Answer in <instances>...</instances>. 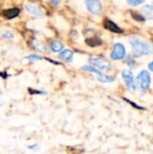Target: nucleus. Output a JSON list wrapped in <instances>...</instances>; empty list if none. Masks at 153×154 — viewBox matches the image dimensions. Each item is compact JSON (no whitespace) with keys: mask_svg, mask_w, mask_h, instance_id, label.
<instances>
[{"mask_svg":"<svg viewBox=\"0 0 153 154\" xmlns=\"http://www.w3.org/2000/svg\"><path fill=\"white\" fill-rule=\"evenodd\" d=\"M131 45L133 53L136 56L149 55L153 51V47L147 42H142L138 39H133L131 41Z\"/></svg>","mask_w":153,"mask_h":154,"instance_id":"obj_1","label":"nucleus"},{"mask_svg":"<svg viewBox=\"0 0 153 154\" xmlns=\"http://www.w3.org/2000/svg\"><path fill=\"white\" fill-rule=\"evenodd\" d=\"M89 63L92 64V66L96 67V69L106 71H109L113 69L111 63L104 58H90Z\"/></svg>","mask_w":153,"mask_h":154,"instance_id":"obj_2","label":"nucleus"},{"mask_svg":"<svg viewBox=\"0 0 153 154\" xmlns=\"http://www.w3.org/2000/svg\"><path fill=\"white\" fill-rule=\"evenodd\" d=\"M137 82L142 90H147L151 85V76L148 71L142 70L137 77Z\"/></svg>","mask_w":153,"mask_h":154,"instance_id":"obj_3","label":"nucleus"},{"mask_svg":"<svg viewBox=\"0 0 153 154\" xmlns=\"http://www.w3.org/2000/svg\"><path fill=\"white\" fill-rule=\"evenodd\" d=\"M87 10L94 14H100L103 10L102 3L99 0H86Z\"/></svg>","mask_w":153,"mask_h":154,"instance_id":"obj_4","label":"nucleus"},{"mask_svg":"<svg viewBox=\"0 0 153 154\" xmlns=\"http://www.w3.org/2000/svg\"><path fill=\"white\" fill-rule=\"evenodd\" d=\"M125 56V48L122 43H115L114 45L113 51L111 53V58L113 60H118L124 59Z\"/></svg>","mask_w":153,"mask_h":154,"instance_id":"obj_5","label":"nucleus"},{"mask_svg":"<svg viewBox=\"0 0 153 154\" xmlns=\"http://www.w3.org/2000/svg\"><path fill=\"white\" fill-rule=\"evenodd\" d=\"M122 77L126 84V86L132 89V90H135L136 89V86H135V83H134V79H133V73L129 70H124L122 72Z\"/></svg>","mask_w":153,"mask_h":154,"instance_id":"obj_6","label":"nucleus"},{"mask_svg":"<svg viewBox=\"0 0 153 154\" xmlns=\"http://www.w3.org/2000/svg\"><path fill=\"white\" fill-rule=\"evenodd\" d=\"M104 27L106 29H107L113 32H116V33H120L123 32V30L117 24H115L113 21H111L107 18L104 20Z\"/></svg>","mask_w":153,"mask_h":154,"instance_id":"obj_7","label":"nucleus"},{"mask_svg":"<svg viewBox=\"0 0 153 154\" xmlns=\"http://www.w3.org/2000/svg\"><path fill=\"white\" fill-rule=\"evenodd\" d=\"M25 8L30 14H32L33 15H36V16H42L43 15V12H42L41 8L38 5H34V4H26Z\"/></svg>","mask_w":153,"mask_h":154,"instance_id":"obj_8","label":"nucleus"},{"mask_svg":"<svg viewBox=\"0 0 153 154\" xmlns=\"http://www.w3.org/2000/svg\"><path fill=\"white\" fill-rule=\"evenodd\" d=\"M73 56H74V52L70 50H68V49L62 51L59 54V58L60 60H62L63 61H66V62H71L73 60Z\"/></svg>","mask_w":153,"mask_h":154,"instance_id":"obj_9","label":"nucleus"},{"mask_svg":"<svg viewBox=\"0 0 153 154\" xmlns=\"http://www.w3.org/2000/svg\"><path fill=\"white\" fill-rule=\"evenodd\" d=\"M20 13V10L18 8H10V9H6V10H4L2 12V14L5 18L10 20V19H13L14 17H16Z\"/></svg>","mask_w":153,"mask_h":154,"instance_id":"obj_10","label":"nucleus"},{"mask_svg":"<svg viewBox=\"0 0 153 154\" xmlns=\"http://www.w3.org/2000/svg\"><path fill=\"white\" fill-rule=\"evenodd\" d=\"M86 43L90 47H97L102 44V40L96 36H92L86 39Z\"/></svg>","mask_w":153,"mask_h":154,"instance_id":"obj_11","label":"nucleus"},{"mask_svg":"<svg viewBox=\"0 0 153 154\" xmlns=\"http://www.w3.org/2000/svg\"><path fill=\"white\" fill-rule=\"evenodd\" d=\"M64 45L62 42H59V41H53L50 42V50L53 52H59L61 51V50L63 49Z\"/></svg>","mask_w":153,"mask_h":154,"instance_id":"obj_12","label":"nucleus"},{"mask_svg":"<svg viewBox=\"0 0 153 154\" xmlns=\"http://www.w3.org/2000/svg\"><path fill=\"white\" fill-rule=\"evenodd\" d=\"M81 69H82L83 70H86V71H88V72L96 73V74H97V76H98V77L103 75V73H102L98 69L95 68L94 66H87H87H83Z\"/></svg>","mask_w":153,"mask_h":154,"instance_id":"obj_13","label":"nucleus"},{"mask_svg":"<svg viewBox=\"0 0 153 154\" xmlns=\"http://www.w3.org/2000/svg\"><path fill=\"white\" fill-rule=\"evenodd\" d=\"M97 79L102 82V83H110V82H113L115 80V79L111 76H106V75H102V76H99L97 77Z\"/></svg>","mask_w":153,"mask_h":154,"instance_id":"obj_14","label":"nucleus"},{"mask_svg":"<svg viewBox=\"0 0 153 154\" xmlns=\"http://www.w3.org/2000/svg\"><path fill=\"white\" fill-rule=\"evenodd\" d=\"M28 92L32 96H33V95H45L46 94V92H44V91H41V90H39V89H35V88H28Z\"/></svg>","mask_w":153,"mask_h":154,"instance_id":"obj_15","label":"nucleus"},{"mask_svg":"<svg viewBox=\"0 0 153 154\" xmlns=\"http://www.w3.org/2000/svg\"><path fill=\"white\" fill-rule=\"evenodd\" d=\"M128 4L133 6H137L139 5H142V3L145 2V0H127Z\"/></svg>","mask_w":153,"mask_h":154,"instance_id":"obj_16","label":"nucleus"},{"mask_svg":"<svg viewBox=\"0 0 153 154\" xmlns=\"http://www.w3.org/2000/svg\"><path fill=\"white\" fill-rule=\"evenodd\" d=\"M2 37L5 38V39H13L14 38V34L10 32V31H4L1 33Z\"/></svg>","mask_w":153,"mask_h":154,"instance_id":"obj_17","label":"nucleus"},{"mask_svg":"<svg viewBox=\"0 0 153 154\" xmlns=\"http://www.w3.org/2000/svg\"><path fill=\"white\" fill-rule=\"evenodd\" d=\"M33 45L35 46V48H36L38 51H45V47H44L41 42H33Z\"/></svg>","mask_w":153,"mask_h":154,"instance_id":"obj_18","label":"nucleus"},{"mask_svg":"<svg viewBox=\"0 0 153 154\" xmlns=\"http://www.w3.org/2000/svg\"><path fill=\"white\" fill-rule=\"evenodd\" d=\"M26 59H27V60H42L41 57L38 56V55H34V54L27 56Z\"/></svg>","mask_w":153,"mask_h":154,"instance_id":"obj_19","label":"nucleus"},{"mask_svg":"<svg viewBox=\"0 0 153 154\" xmlns=\"http://www.w3.org/2000/svg\"><path fill=\"white\" fill-rule=\"evenodd\" d=\"M132 14H133V17L136 21H139V22L144 21V18H143L141 14H137V13H132Z\"/></svg>","mask_w":153,"mask_h":154,"instance_id":"obj_20","label":"nucleus"},{"mask_svg":"<svg viewBox=\"0 0 153 154\" xmlns=\"http://www.w3.org/2000/svg\"><path fill=\"white\" fill-rule=\"evenodd\" d=\"M38 145L37 144H32V145H29V146H27V149H29V150H31V151H36L38 148Z\"/></svg>","mask_w":153,"mask_h":154,"instance_id":"obj_21","label":"nucleus"},{"mask_svg":"<svg viewBox=\"0 0 153 154\" xmlns=\"http://www.w3.org/2000/svg\"><path fill=\"white\" fill-rule=\"evenodd\" d=\"M50 4H52V5H58L59 4H60V2L62 1V0H48Z\"/></svg>","mask_w":153,"mask_h":154,"instance_id":"obj_22","label":"nucleus"},{"mask_svg":"<svg viewBox=\"0 0 153 154\" xmlns=\"http://www.w3.org/2000/svg\"><path fill=\"white\" fill-rule=\"evenodd\" d=\"M0 77H2L3 79H6V78L8 77V75H7L6 73H3V72H1V73H0Z\"/></svg>","mask_w":153,"mask_h":154,"instance_id":"obj_23","label":"nucleus"},{"mask_svg":"<svg viewBox=\"0 0 153 154\" xmlns=\"http://www.w3.org/2000/svg\"><path fill=\"white\" fill-rule=\"evenodd\" d=\"M149 69H150L151 71H153V61L152 62H151V63L149 64Z\"/></svg>","mask_w":153,"mask_h":154,"instance_id":"obj_24","label":"nucleus"}]
</instances>
